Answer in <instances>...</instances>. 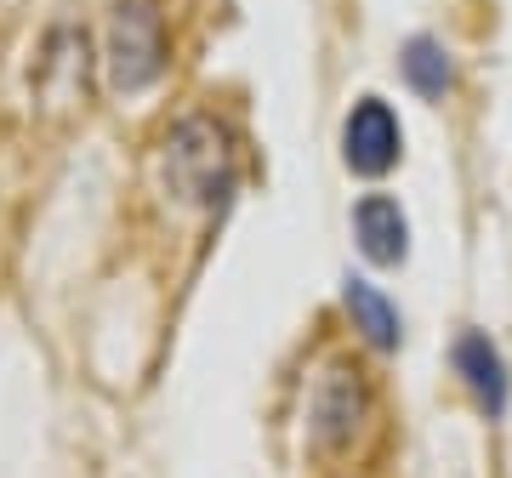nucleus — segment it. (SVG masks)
Masks as SVG:
<instances>
[{"label": "nucleus", "mask_w": 512, "mask_h": 478, "mask_svg": "<svg viewBox=\"0 0 512 478\" xmlns=\"http://www.w3.org/2000/svg\"><path fill=\"white\" fill-rule=\"evenodd\" d=\"M165 188L183 205H222L234 194V137L211 114H188L165 131Z\"/></svg>", "instance_id": "nucleus-1"}, {"label": "nucleus", "mask_w": 512, "mask_h": 478, "mask_svg": "<svg viewBox=\"0 0 512 478\" xmlns=\"http://www.w3.org/2000/svg\"><path fill=\"white\" fill-rule=\"evenodd\" d=\"M370 416V382L353 359H330L313 382L308 399V439L313 450H348L353 433L365 427Z\"/></svg>", "instance_id": "nucleus-2"}, {"label": "nucleus", "mask_w": 512, "mask_h": 478, "mask_svg": "<svg viewBox=\"0 0 512 478\" xmlns=\"http://www.w3.org/2000/svg\"><path fill=\"white\" fill-rule=\"evenodd\" d=\"M165 69V23L154 0H120L109 18V74L120 92H137Z\"/></svg>", "instance_id": "nucleus-3"}, {"label": "nucleus", "mask_w": 512, "mask_h": 478, "mask_svg": "<svg viewBox=\"0 0 512 478\" xmlns=\"http://www.w3.org/2000/svg\"><path fill=\"white\" fill-rule=\"evenodd\" d=\"M404 154V131L399 114L387 109L382 97H359L342 120V166L353 177H387Z\"/></svg>", "instance_id": "nucleus-4"}, {"label": "nucleus", "mask_w": 512, "mask_h": 478, "mask_svg": "<svg viewBox=\"0 0 512 478\" xmlns=\"http://www.w3.org/2000/svg\"><path fill=\"white\" fill-rule=\"evenodd\" d=\"M86 80H92V40L74 23H57L52 35H46V46H40L35 86L52 103H74V97H86Z\"/></svg>", "instance_id": "nucleus-5"}, {"label": "nucleus", "mask_w": 512, "mask_h": 478, "mask_svg": "<svg viewBox=\"0 0 512 478\" xmlns=\"http://www.w3.org/2000/svg\"><path fill=\"white\" fill-rule=\"evenodd\" d=\"M353 234H359V251L376 268H399L410 257V217L393 194H365L353 205Z\"/></svg>", "instance_id": "nucleus-6"}, {"label": "nucleus", "mask_w": 512, "mask_h": 478, "mask_svg": "<svg viewBox=\"0 0 512 478\" xmlns=\"http://www.w3.org/2000/svg\"><path fill=\"white\" fill-rule=\"evenodd\" d=\"M450 359H456V376L467 382L473 405L495 422V416L507 410V359H501V348H495L484 331H461Z\"/></svg>", "instance_id": "nucleus-7"}, {"label": "nucleus", "mask_w": 512, "mask_h": 478, "mask_svg": "<svg viewBox=\"0 0 512 478\" xmlns=\"http://www.w3.org/2000/svg\"><path fill=\"white\" fill-rule=\"evenodd\" d=\"M342 308H348V319H353V331L365 336L376 353H393L404 342V325H399V308L387 302L370 279H348L342 285Z\"/></svg>", "instance_id": "nucleus-8"}, {"label": "nucleus", "mask_w": 512, "mask_h": 478, "mask_svg": "<svg viewBox=\"0 0 512 478\" xmlns=\"http://www.w3.org/2000/svg\"><path fill=\"white\" fill-rule=\"evenodd\" d=\"M399 69H404V80H410V92L427 97V103H439V97L456 92V63H450V52H444V40H433V35L404 40Z\"/></svg>", "instance_id": "nucleus-9"}]
</instances>
